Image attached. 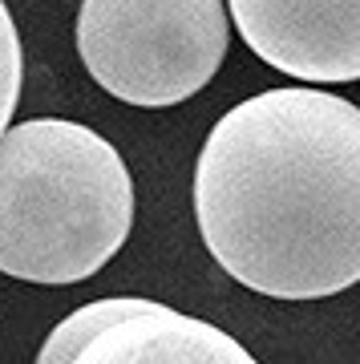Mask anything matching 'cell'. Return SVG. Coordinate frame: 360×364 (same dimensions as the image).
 Returning a JSON list of instances; mask_svg holds the SVG:
<instances>
[{
	"mask_svg": "<svg viewBox=\"0 0 360 364\" xmlns=\"http://www.w3.org/2000/svg\"><path fill=\"white\" fill-rule=\"evenodd\" d=\"M194 219L215 263L259 296L360 284V109L308 85L227 109L194 166Z\"/></svg>",
	"mask_w": 360,
	"mask_h": 364,
	"instance_id": "cell-1",
	"label": "cell"
},
{
	"mask_svg": "<svg viewBox=\"0 0 360 364\" xmlns=\"http://www.w3.org/2000/svg\"><path fill=\"white\" fill-rule=\"evenodd\" d=\"M134 227V178L114 142L65 117L0 134V272L25 284H81Z\"/></svg>",
	"mask_w": 360,
	"mask_h": 364,
	"instance_id": "cell-2",
	"label": "cell"
},
{
	"mask_svg": "<svg viewBox=\"0 0 360 364\" xmlns=\"http://www.w3.org/2000/svg\"><path fill=\"white\" fill-rule=\"evenodd\" d=\"M223 0H81L78 53L110 97L142 109L179 105L227 57Z\"/></svg>",
	"mask_w": 360,
	"mask_h": 364,
	"instance_id": "cell-3",
	"label": "cell"
},
{
	"mask_svg": "<svg viewBox=\"0 0 360 364\" xmlns=\"http://www.w3.org/2000/svg\"><path fill=\"white\" fill-rule=\"evenodd\" d=\"M259 61L300 81H360V0H227Z\"/></svg>",
	"mask_w": 360,
	"mask_h": 364,
	"instance_id": "cell-4",
	"label": "cell"
},
{
	"mask_svg": "<svg viewBox=\"0 0 360 364\" xmlns=\"http://www.w3.org/2000/svg\"><path fill=\"white\" fill-rule=\"evenodd\" d=\"M73 364H259L235 336L198 316L150 299L134 316L102 328Z\"/></svg>",
	"mask_w": 360,
	"mask_h": 364,
	"instance_id": "cell-5",
	"label": "cell"
},
{
	"mask_svg": "<svg viewBox=\"0 0 360 364\" xmlns=\"http://www.w3.org/2000/svg\"><path fill=\"white\" fill-rule=\"evenodd\" d=\"M146 304H150V299H142V296H110V299H93V304H85L78 312H69L61 324L49 332V340L41 344L37 364H73V356H78L102 328L134 316L138 308H146Z\"/></svg>",
	"mask_w": 360,
	"mask_h": 364,
	"instance_id": "cell-6",
	"label": "cell"
},
{
	"mask_svg": "<svg viewBox=\"0 0 360 364\" xmlns=\"http://www.w3.org/2000/svg\"><path fill=\"white\" fill-rule=\"evenodd\" d=\"M21 77H25V57H21V37H16L13 13L0 0V134L9 130V122L21 102Z\"/></svg>",
	"mask_w": 360,
	"mask_h": 364,
	"instance_id": "cell-7",
	"label": "cell"
}]
</instances>
